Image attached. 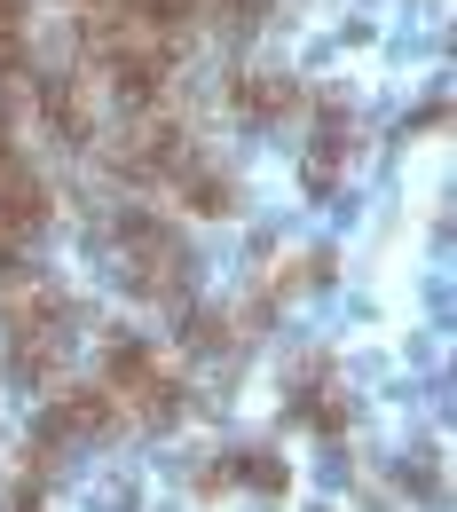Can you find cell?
<instances>
[{"instance_id":"1","label":"cell","mask_w":457,"mask_h":512,"mask_svg":"<svg viewBox=\"0 0 457 512\" xmlns=\"http://www.w3.org/2000/svg\"><path fill=\"white\" fill-rule=\"evenodd\" d=\"M64 347H71V308H64V292H48L40 276L8 284V363H16L32 386H56Z\"/></svg>"},{"instance_id":"2","label":"cell","mask_w":457,"mask_h":512,"mask_svg":"<svg viewBox=\"0 0 457 512\" xmlns=\"http://www.w3.org/2000/svg\"><path fill=\"white\" fill-rule=\"evenodd\" d=\"M111 245H119V276H127L134 300L182 308V292H190V253H182V237H174L158 213H127Z\"/></svg>"},{"instance_id":"3","label":"cell","mask_w":457,"mask_h":512,"mask_svg":"<svg viewBox=\"0 0 457 512\" xmlns=\"http://www.w3.org/2000/svg\"><path fill=\"white\" fill-rule=\"evenodd\" d=\"M158 190H182V205H190L197 221H229V213H237V190H229V174H221L213 158H197V142L182 150V166H174Z\"/></svg>"},{"instance_id":"4","label":"cell","mask_w":457,"mask_h":512,"mask_svg":"<svg viewBox=\"0 0 457 512\" xmlns=\"http://www.w3.org/2000/svg\"><path fill=\"white\" fill-rule=\"evenodd\" d=\"M229 95H237V111H245V119H261V127L308 111V87H300V79H284V71H245Z\"/></svg>"}]
</instances>
